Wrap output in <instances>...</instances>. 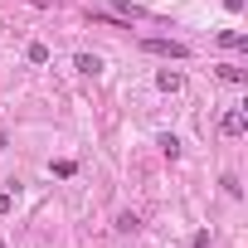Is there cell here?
Masks as SVG:
<instances>
[{
    "instance_id": "9c48e42d",
    "label": "cell",
    "mask_w": 248,
    "mask_h": 248,
    "mask_svg": "<svg viewBox=\"0 0 248 248\" xmlns=\"http://www.w3.org/2000/svg\"><path fill=\"white\" fill-rule=\"evenodd\" d=\"M219 78H224V83H243V78H248V73H243V68H238V63H219Z\"/></svg>"
},
{
    "instance_id": "8992f818",
    "label": "cell",
    "mask_w": 248,
    "mask_h": 248,
    "mask_svg": "<svg viewBox=\"0 0 248 248\" xmlns=\"http://www.w3.org/2000/svg\"><path fill=\"white\" fill-rule=\"evenodd\" d=\"M156 146H161V156H166V161H180V151H185V146H180V137H175V132H166V137H161V141H156Z\"/></svg>"
},
{
    "instance_id": "8fae6325",
    "label": "cell",
    "mask_w": 248,
    "mask_h": 248,
    "mask_svg": "<svg viewBox=\"0 0 248 248\" xmlns=\"http://www.w3.org/2000/svg\"><path fill=\"white\" fill-rule=\"evenodd\" d=\"M112 10H117V20H141V10H137V5H127V0H117Z\"/></svg>"
},
{
    "instance_id": "ba28073f",
    "label": "cell",
    "mask_w": 248,
    "mask_h": 248,
    "mask_svg": "<svg viewBox=\"0 0 248 248\" xmlns=\"http://www.w3.org/2000/svg\"><path fill=\"white\" fill-rule=\"evenodd\" d=\"M25 59H30V63H49V44H39V39H34V44L25 49Z\"/></svg>"
},
{
    "instance_id": "6da1fadb",
    "label": "cell",
    "mask_w": 248,
    "mask_h": 248,
    "mask_svg": "<svg viewBox=\"0 0 248 248\" xmlns=\"http://www.w3.org/2000/svg\"><path fill=\"white\" fill-rule=\"evenodd\" d=\"M141 54H156V59H175V63H185V59H190V44H180V39H141Z\"/></svg>"
},
{
    "instance_id": "52a82bcc",
    "label": "cell",
    "mask_w": 248,
    "mask_h": 248,
    "mask_svg": "<svg viewBox=\"0 0 248 248\" xmlns=\"http://www.w3.org/2000/svg\"><path fill=\"white\" fill-rule=\"evenodd\" d=\"M219 44H224V49H248V39H243L238 30H219Z\"/></svg>"
},
{
    "instance_id": "9a60e30c",
    "label": "cell",
    "mask_w": 248,
    "mask_h": 248,
    "mask_svg": "<svg viewBox=\"0 0 248 248\" xmlns=\"http://www.w3.org/2000/svg\"><path fill=\"white\" fill-rule=\"evenodd\" d=\"M0 248H5V238H0Z\"/></svg>"
},
{
    "instance_id": "7c38bea8",
    "label": "cell",
    "mask_w": 248,
    "mask_h": 248,
    "mask_svg": "<svg viewBox=\"0 0 248 248\" xmlns=\"http://www.w3.org/2000/svg\"><path fill=\"white\" fill-rule=\"evenodd\" d=\"M49 170H54V175H59V180H68V175H73V170H78V166H73V161H54V166H49Z\"/></svg>"
},
{
    "instance_id": "3957f363",
    "label": "cell",
    "mask_w": 248,
    "mask_h": 248,
    "mask_svg": "<svg viewBox=\"0 0 248 248\" xmlns=\"http://www.w3.org/2000/svg\"><path fill=\"white\" fill-rule=\"evenodd\" d=\"M156 88H161V93H180V88H185V73H180V68H156Z\"/></svg>"
},
{
    "instance_id": "4fadbf2b",
    "label": "cell",
    "mask_w": 248,
    "mask_h": 248,
    "mask_svg": "<svg viewBox=\"0 0 248 248\" xmlns=\"http://www.w3.org/2000/svg\"><path fill=\"white\" fill-rule=\"evenodd\" d=\"M209 243H214V233H209V229H200V233L190 238V248H209Z\"/></svg>"
},
{
    "instance_id": "30bf717a",
    "label": "cell",
    "mask_w": 248,
    "mask_h": 248,
    "mask_svg": "<svg viewBox=\"0 0 248 248\" xmlns=\"http://www.w3.org/2000/svg\"><path fill=\"white\" fill-rule=\"evenodd\" d=\"M219 185H224V195H229V200H243V185H238V175H224Z\"/></svg>"
},
{
    "instance_id": "277c9868",
    "label": "cell",
    "mask_w": 248,
    "mask_h": 248,
    "mask_svg": "<svg viewBox=\"0 0 248 248\" xmlns=\"http://www.w3.org/2000/svg\"><path fill=\"white\" fill-rule=\"evenodd\" d=\"M73 73L97 78V73H102V59H97V54H73Z\"/></svg>"
},
{
    "instance_id": "5b68a950",
    "label": "cell",
    "mask_w": 248,
    "mask_h": 248,
    "mask_svg": "<svg viewBox=\"0 0 248 248\" xmlns=\"http://www.w3.org/2000/svg\"><path fill=\"white\" fill-rule=\"evenodd\" d=\"M112 229H117V233H137V229H141V214H137V209H122V214L112 219Z\"/></svg>"
},
{
    "instance_id": "7a4b0ae2",
    "label": "cell",
    "mask_w": 248,
    "mask_h": 248,
    "mask_svg": "<svg viewBox=\"0 0 248 248\" xmlns=\"http://www.w3.org/2000/svg\"><path fill=\"white\" fill-rule=\"evenodd\" d=\"M219 132H224L229 141H238V137L248 132V112H243V107H229V112H224V122H219Z\"/></svg>"
},
{
    "instance_id": "5bb4252c",
    "label": "cell",
    "mask_w": 248,
    "mask_h": 248,
    "mask_svg": "<svg viewBox=\"0 0 248 248\" xmlns=\"http://www.w3.org/2000/svg\"><path fill=\"white\" fill-rule=\"evenodd\" d=\"M10 209H15V195H10V190H0V219H5Z\"/></svg>"
}]
</instances>
